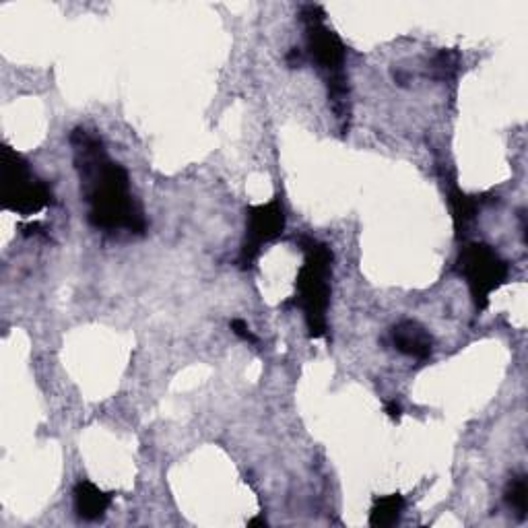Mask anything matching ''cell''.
<instances>
[{"instance_id": "cell-5", "label": "cell", "mask_w": 528, "mask_h": 528, "mask_svg": "<svg viewBox=\"0 0 528 528\" xmlns=\"http://www.w3.org/2000/svg\"><path fill=\"white\" fill-rule=\"evenodd\" d=\"M456 269L467 281L479 314L487 310L493 291H498L510 279V264L485 242H469L462 246L456 258Z\"/></svg>"}, {"instance_id": "cell-8", "label": "cell", "mask_w": 528, "mask_h": 528, "mask_svg": "<svg viewBox=\"0 0 528 528\" xmlns=\"http://www.w3.org/2000/svg\"><path fill=\"white\" fill-rule=\"evenodd\" d=\"M114 495L99 489L95 483L91 481H79L73 489V504H75V512L81 520L87 522H95L99 518H104L106 512L112 506Z\"/></svg>"}, {"instance_id": "cell-4", "label": "cell", "mask_w": 528, "mask_h": 528, "mask_svg": "<svg viewBox=\"0 0 528 528\" xmlns=\"http://www.w3.org/2000/svg\"><path fill=\"white\" fill-rule=\"evenodd\" d=\"M3 176H0V201L3 209L21 217H31L54 203L50 186L31 172L29 163L13 147H3Z\"/></svg>"}, {"instance_id": "cell-12", "label": "cell", "mask_w": 528, "mask_h": 528, "mask_svg": "<svg viewBox=\"0 0 528 528\" xmlns=\"http://www.w3.org/2000/svg\"><path fill=\"white\" fill-rule=\"evenodd\" d=\"M229 328H231V333H234L236 337H240L242 341H246V343H252V345H258V339H256V335L252 333V330H250V326L242 320V318H234V320H231L229 322Z\"/></svg>"}, {"instance_id": "cell-6", "label": "cell", "mask_w": 528, "mask_h": 528, "mask_svg": "<svg viewBox=\"0 0 528 528\" xmlns=\"http://www.w3.org/2000/svg\"><path fill=\"white\" fill-rule=\"evenodd\" d=\"M287 227V213L283 201L277 196L264 205H254L246 209V238L240 250L238 264L242 271L254 267L264 246H269L283 236Z\"/></svg>"}, {"instance_id": "cell-3", "label": "cell", "mask_w": 528, "mask_h": 528, "mask_svg": "<svg viewBox=\"0 0 528 528\" xmlns=\"http://www.w3.org/2000/svg\"><path fill=\"white\" fill-rule=\"evenodd\" d=\"M304 264L297 271L293 306L304 312V320L312 339L328 335V306H330V279H333L335 254L328 244L310 236L300 238Z\"/></svg>"}, {"instance_id": "cell-9", "label": "cell", "mask_w": 528, "mask_h": 528, "mask_svg": "<svg viewBox=\"0 0 528 528\" xmlns=\"http://www.w3.org/2000/svg\"><path fill=\"white\" fill-rule=\"evenodd\" d=\"M481 198L462 192L456 186H450L448 190V205L452 211V219H454V227H456V234H465L467 227L475 221V217L479 215L481 209Z\"/></svg>"}, {"instance_id": "cell-11", "label": "cell", "mask_w": 528, "mask_h": 528, "mask_svg": "<svg viewBox=\"0 0 528 528\" xmlns=\"http://www.w3.org/2000/svg\"><path fill=\"white\" fill-rule=\"evenodd\" d=\"M506 504L514 510V514L520 520L526 518V510H528V483H526V475H514L508 481V487H506Z\"/></svg>"}, {"instance_id": "cell-2", "label": "cell", "mask_w": 528, "mask_h": 528, "mask_svg": "<svg viewBox=\"0 0 528 528\" xmlns=\"http://www.w3.org/2000/svg\"><path fill=\"white\" fill-rule=\"evenodd\" d=\"M300 17L306 27L308 56L314 62L318 73L322 75L328 89L330 108H333L337 120L345 130L349 128V120H351L349 81L345 73L347 48L337 33L326 25V15L322 7L306 5L302 7Z\"/></svg>"}, {"instance_id": "cell-1", "label": "cell", "mask_w": 528, "mask_h": 528, "mask_svg": "<svg viewBox=\"0 0 528 528\" xmlns=\"http://www.w3.org/2000/svg\"><path fill=\"white\" fill-rule=\"evenodd\" d=\"M71 147L81 194L89 207V223L108 234L128 231L143 236L147 219L141 203L130 192V176L108 155L102 139L85 128H77L71 135Z\"/></svg>"}, {"instance_id": "cell-7", "label": "cell", "mask_w": 528, "mask_h": 528, "mask_svg": "<svg viewBox=\"0 0 528 528\" xmlns=\"http://www.w3.org/2000/svg\"><path fill=\"white\" fill-rule=\"evenodd\" d=\"M392 345L396 351L417 361H427L434 353L432 335L415 320H403L392 328Z\"/></svg>"}, {"instance_id": "cell-10", "label": "cell", "mask_w": 528, "mask_h": 528, "mask_svg": "<svg viewBox=\"0 0 528 528\" xmlns=\"http://www.w3.org/2000/svg\"><path fill=\"white\" fill-rule=\"evenodd\" d=\"M403 510H405V498L401 493L384 495V498H378L374 502V506L370 510V526L388 528V526L399 522Z\"/></svg>"}, {"instance_id": "cell-14", "label": "cell", "mask_w": 528, "mask_h": 528, "mask_svg": "<svg viewBox=\"0 0 528 528\" xmlns=\"http://www.w3.org/2000/svg\"><path fill=\"white\" fill-rule=\"evenodd\" d=\"M248 524H250V526H256V524H267V520H264V518H252Z\"/></svg>"}, {"instance_id": "cell-13", "label": "cell", "mask_w": 528, "mask_h": 528, "mask_svg": "<svg viewBox=\"0 0 528 528\" xmlns=\"http://www.w3.org/2000/svg\"><path fill=\"white\" fill-rule=\"evenodd\" d=\"M384 411H386V415H388L390 419H394V421H399V419L403 417V405H401L399 401H388L386 407H384Z\"/></svg>"}]
</instances>
